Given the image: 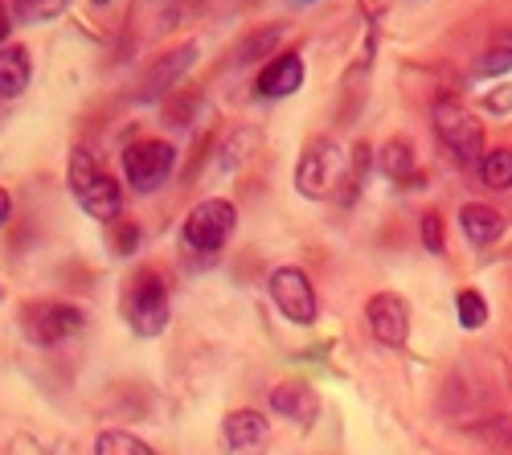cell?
<instances>
[{"mask_svg": "<svg viewBox=\"0 0 512 455\" xmlns=\"http://www.w3.org/2000/svg\"><path fill=\"white\" fill-rule=\"evenodd\" d=\"M369 333L381 341V345H390L398 349L406 337H410V308L402 296H390V292H381L369 300Z\"/></svg>", "mask_w": 512, "mask_h": 455, "instance_id": "cell-9", "label": "cell"}, {"mask_svg": "<svg viewBox=\"0 0 512 455\" xmlns=\"http://www.w3.org/2000/svg\"><path fill=\"white\" fill-rule=\"evenodd\" d=\"M340 173V152L332 140H312L300 156V164H295V189H300L304 197H328L332 181Z\"/></svg>", "mask_w": 512, "mask_h": 455, "instance_id": "cell-7", "label": "cell"}, {"mask_svg": "<svg viewBox=\"0 0 512 455\" xmlns=\"http://www.w3.org/2000/svg\"><path fill=\"white\" fill-rule=\"evenodd\" d=\"M455 312H459V324L467 328V333H476V328H484L488 320V304L480 292H472V287H463V292L455 296Z\"/></svg>", "mask_w": 512, "mask_h": 455, "instance_id": "cell-19", "label": "cell"}, {"mask_svg": "<svg viewBox=\"0 0 512 455\" xmlns=\"http://www.w3.org/2000/svg\"><path fill=\"white\" fill-rule=\"evenodd\" d=\"M492 50H504V54H512V29H504L500 37H496V46Z\"/></svg>", "mask_w": 512, "mask_h": 455, "instance_id": "cell-27", "label": "cell"}, {"mask_svg": "<svg viewBox=\"0 0 512 455\" xmlns=\"http://www.w3.org/2000/svg\"><path fill=\"white\" fill-rule=\"evenodd\" d=\"M70 189H74L82 210H87L91 218H99V222H111L123 210V193H119L115 177L103 173L99 160L91 152H82V148L70 156Z\"/></svg>", "mask_w": 512, "mask_h": 455, "instance_id": "cell-1", "label": "cell"}, {"mask_svg": "<svg viewBox=\"0 0 512 455\" xmlns=\"http://www.w3.org/2000/svg\"><path fill=\"white\" fill-rule=\"evenodd\" d=\"M381 169H386L394 181L414 177V148H410L406 140H390L386 152H381Z\"/></svg>", "mask_w": 512, "mask_h": 455, "instance_id": "cell-18", "label": "cell"}, {"mask_svg": "<svg viewBox=\"0 0 512 455\" xmlns=\"http://www.w3.org/2000/svg\"><path fill=\"white\" fill-rule=\"evenodd\" d=\"M9 214H13V197H9V189H0V226L9 222Z\"/></svg>", "mask_w": 512, "mask_h": 455, "instance_id": "cell-26", "label": "cell"}, {"mask_svg": "<svg viewBox=\"0 0 512 455\" xmlns=\"http://www.w3.org/2000/svg\"><path fill=\"white\" fill-rule=\"evenodd\" d=\"M9 37V13H5V5H0V41Z\"/></svg>", "mask_w": 512, "mask_h": 455, "instance_id": "cell-28", "label": "cell"}, {"mask_svg": "<svg viewBox=\"0 0 512 455\" xmlns=\"http://www.w3.org/2000/svg\"><path fill=\"white\" fill-rule=\"evenodd\" d=\"M476 70H480V74H504V70H512V54H504V50H488V54L480 58Z\"/></svg>", "mask_w": 512, "mask_h": 455, "instance_id": "cell-23", "label": "cell"}, {"mask_svg": "<svg viewBox=\"0 0 512 455\" xmlns=\"http://www.w3.org/2000/svg\"><path fill=\"white\" fill-rule=\"evenodd\" d=\"M95 5H107V0H95Z\"/></svg>", "mask_w": 512, "mask_h": 455, "instance_id": "cell-29", "label": "cell"}, {"mask_svg": "<svg viewBox=\"0 0 512 455\" xmlns=\"http://www.w3.org/2000/svg\"><path fill=\"white\" fill-rule=\"evenodd\" d=\"M422 242H426V246H431V251H435V255H443V218H439L435 210H431V214H426V218H422Z\"/></svg>", "mask_w": 512, "mask_h": 455, "instance_id": "cell-21", "label": "cell"}, {"mask_svg": "<svg viewBox=\"0 0 512 455\" xmlns=\"http://www.w3.org/2000/svg\"><path fill=\"white\" fill-rule=\"evenodd\" d=\"M476 169H480V181H484L488 189H508V185H512V148H492V152H484Z\"/></svg>", "mask_w": 512, "mask_h": 455, "instance_id": "cell-15", "label": "cell"}, {"mask_svg": "<svg viewBox=\"0 0 512 455\" xmlns=\"http://www.w3.org/2000/svg\"><path fill=\"white\" fill-rule=\"evenodd\" d=\"M29 87V50L5 46L0 50V99H17Z\"/></svg>", "mask_w": 512, "mask_h": 455, "instance_id": "cell-14", "label": "cell"}, {"mask_svg": "<svg viewBox=\"0 0 512 455\" xmlns=\"http://www.w3.org/2000/svg\"><path fill=\"white\" fill-rule=\"evenodd\" d=\"M275 41H279V29H267V33H254V37H250V41H246V50H242V54H238V62H246V58H250V54H259V50H263V54H267V50H271V46H275Z\"/></svg>", "mask_w": 512, "mask_h": 455, "instance_id": "cell-22", "label": "cell"}, {"mask_svg": "<svg viewBox=\"0 0 512 455\" xmlns=\"http://www.w3.org/2000/svg\"><path fill=\"white\" fill-rule=\"evenodd\" d=\"M127 320H132V328L144 333V337L164 333V324H168V287H164V279L156 271H144L132 283V292H127Z\"/></svg>", "mask_w": 512, "mask_h": 455, "instance_id": "cell-6", "label": "cell"}, {"mask_svg": "<svg viewBox=\"0 0 512 455\" xmlns=\"http://www.w3.org/2000/svg\"><path fill=\"white\" fill-rule=\"evenodd\" d=\"M431 115H435V132H439V140L451 148V156L463 164V169L480 164V156L488 152V148H484V128H480V119L467 111L459 99H439Z\"/></svg>", "mask_w": 512, "mask_h": 455, "instance_id": "cell-2", "label": "cell"}, {"mask_svg": "<svg viewBox=\"0 0 512 455\" xmlns=\"http://www.w3.org/2000/svg\"><path fill=\"white\" fill-rule=\"evenodd\" d=\"M193 54H197L193 46H181V50H177L173 58H164L168 66H156V74L148 78V87H144V99H152V95L160 91V82H164V87H168V78H173V74H181V70L189 66V58H193Z\"/></svg>", "mask_w": 512, "mask_h": 455, "instance_id": "cell-20", "label": "cell"}, {"mask_svg": "<svg viewBox=\"0 0 512 455\" xmlns=\"http://www.w3.org/2000/svg\"><path fill=\"white\" fill-rule=\"evenodd\" d=\"M484 107H488L492 115H508V111H512V87H496V91L484 99Z\"/></svg>", "mask_w": 512, "mask_h": 455, "instance_id": "cell-25", "label": "cell"}, {"mask_svg": "<svg viewBox=\"0 0 512 455\" xmlns=\"http://www.w3.org/2000/svg\"><path fill=\"white\" fill-rule=\"evenodd\" d=\"M95 455H156V451L127 431H103L95 439Z\"/></svg>", "mask_w": 512, "mask_h": 455, "instance_id": "cell-16", "label": "cell"}, {"mask_svg": "<svg viewBox=\"0 0 512 455\" xmlns=\"http://www.w3.org/2000/svg\"><path fill=\"white\" fill-rule=\"evenodd\" d=\"M82 308L74 304H62V300H37V304H25L21 308V324H25V337L37 341V345H58L66 337H74L82 328Z\"/></svg>", "mask_w": 512, "mask_h": 455, "instance_id": "cell-4", "label": "cell"}, {"mask_svg": "<svg viewBox=\"0 0 512 455\" xmlns=\"http://www.w3.org/2000/svg\"><path fill=\"white\" fill-rule=\"evenodd\" d=\"M173 164H177V152L164 140H140L123 152V169H127V181H132L136 193L160 189L168 181V173H173Z\"/></svg>", "mask_w": 512, "mask_h": 455, "instance_id": "cell-5", "label": "cell"}, {"mask_svg": "<svg viewBox=\"0 0 512 455\" xmlns=\"http://www.w3.org/2000/svg\"><path fill=\"white\" fill-rule=\"evenodd\" d=\"M70 9V0H13V13L17 21L25 25H37V21H54Z\"/></svg>", "mask_w": 512, "mask_h": 455, "instance_id": "cell-17", "label": "cell"}, {"mask_svg": "<svg viewBox=\"0 0 512 455\" xmlns=\"http://www.w3.org/2000/svg\"><path fill=\"white\" fill-rule=\"evenodd\" d=\"M136 242H140V230L132 222H119L115 226V251H136Z\"/></svg>", "mask_w": 512, "mask_h": 455, "instance_id": "cell-24", "label": "cell"}, {"mask_svg": "<svg viewBox=\"0 0 512 455\" xmlns=\"http://www.w3.org/2000/svg\"><path fill=\"white\" fill-rule=\"evenodd\" d=\"M222 435H226L230 451H250L267 439V423H263V415H254V410H234L222 427Z\"/></svg>", "mask_w": 512, "mask_h": 455, "instance_id": "cell-13", "label": "cell"}, {"mask_svg": "<svg viewBox=\"0 0 512 455\" xmlns=\"http://www.w3.org/2000/svg\"><path fill=\"white\" fill-rule=\"evenodd\" d=\"M271 406L279 410L283 419H295V423H312V419H316V410H320L316 390L304 386V382H287V386H279V390L271 394Z\"/></svg>", "mask_w": 512, "mask_h": 455, "instance_id": "cell-11", "label": "cell"}, {"mask_svg": "<svg viewBox=\"0 0 512 455\" xmlns=\"http://www.w3.org/2000/svg\"><path fill=\"white\" fill-rule=\"evenodd\" d=\"M234 222H238V210L230 201H222V197L201 201L185 218V246L189 251H201V255L222 251V246L230 242V234H234Z\"/></svg>", "mask_w": 512, "mask_h": 455, "instance_id": "cell-3", "label": "cell"}, {"mask_svg": "<svg viewBox=\"0 0 512 455\" xmlns=\"http://www.w3.org/2000/svg\"><path fill=\"white\" fill-rule=\"evenodd\" d=\"M304 87V58L300 54H279L275 62H267V70L259 74V95L267 99H283Z\"/></svg>", "mask_w": 512, "mask_h": 455, "instance_id": "cell-10", "label": "cell"}, {"mask_svg": "<svg viewBox=\"0 0 512 455\" xmlns=\"http://www.w3.org/2000/svg\"><path fill=\"white\" fill-rule=\"evenodd\" d=\"M459 226H463V234L472 238L476 246H488V242H496L504 234V218L492 210V205H480V201L463 205V210H459Z\"/></svg>", "mask_w": 512, "mask_h": 455, "instance_id": "cell-12", "label": "cell"}, {"mask_svg": "<svg viewBox=\"0 0 512 455\" xmlns=\"http://www.w3.org/2000/svg\"><path fill=\"white\" fill-rule=\"evenodd\" d=\"M271 296L279 304V312L291 324H312L316 320V292L300 267H279L271 275Z\"/></svg>", "mask_w": 512, "mask_h": 455, "instance_id": "cell-8", "label": "cell"}]
</instances>
